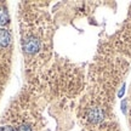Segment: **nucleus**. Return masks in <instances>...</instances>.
<instances>
[{"label": "nucleus", "mask_w": 131, "mask_h": 131, "mask_svg": "<svg viewBox=\"0 0 131 131\" xmlns=\"http://www.w3.org/2000/svg\"><path fill=\"white\" fill-rule=\"evenodd\" d=\"M129 124H130V127H131V90H130V96H129Z\"/></svg>", "instance_id": "obj_3"}, {"label": "nucleus", "mask_w": 131, "mask_h": 131, "mask_svg": "<svg viewBox=\"0 0 131 131\" xmlns=\"http://www.w3.org/2000/svg\"><path fill=\"white\" fill-rule=\"evenodd\" d=\"M11 35L6 29H0V47H6L10 44Z\"/></svg>", "instance_id": "obj_1"}, {"label": "nucleus", "mask_w": 131, "mask_h": 131, "mask_svg": "<svg viewBox=\"0 0 131 131\" xmlns=\"http://www.w3.org/2000/svg\"><path fill=\"white\" fill-rule=\"evenodd\" d=\"M6 21H7V15H6L4 9L0 7V26H1V24H5Z\"/></svg>", "instance_id": "obj_2"}, {"label": "nucleus", "mask_w": 131, "mask_h": 131, "mask_svg": "<svg viewBox=\"0 0 131 131\" xmlns=\"http://www.w3.org/2000/svg\"><path fill=\"white\" fill-rule=\"evenodd\" d=\"M0 131H16L12 126L10 125H4V126H0Z\"/></svg>", "instance_id": "obj_4"}]
</instances>
